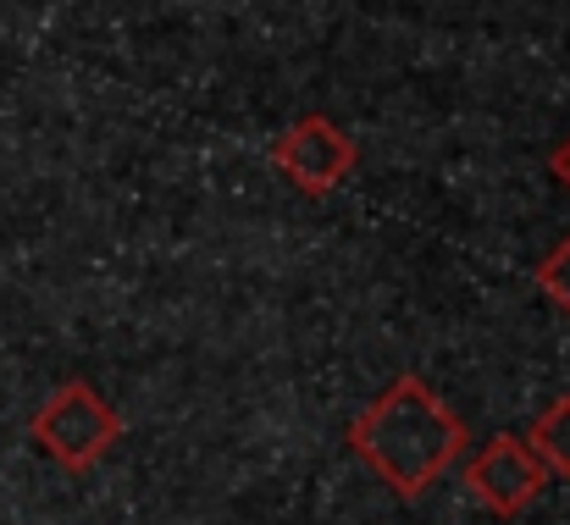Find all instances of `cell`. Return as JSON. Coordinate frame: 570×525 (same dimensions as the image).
Returning a JSON list of instances; mask_svg holds the SVG:
<instances>
[{"instance_id": "1", "label": "cell", "mask_w": 570, "mask_h": 525, "mask_svg": "<svg viewBox=\"0 0 570 525\" xmlns=\"http://www.w3.org/2000/svg\"><path fill=\"white\" fill-rule=\"evenodd\" d=\"M344 443L393 498L415 504L426 487H438L460 465V454L471 448V432L426 376L404 370L350 420Z\"/></svg>"}, {"instance_id": "6", "label": "cell", "mask_w": 570, "mask_h": 525, "mask_svg": "<svg viewBox=\"0 0 570 525\" xmlns=\"http://www.w3.org/2000/svg\"><path fill=\"white\" fill-rule=\"evenodd\" d=\"M532 288H538V294H543V299L570 321V232L543 255V260H538V266H532Z\"/></svg>"}, {"instance_id": "2", "label": "cell", "mask_w": 570, "mask_h": 525, "mask_svg": "<svg viewBox=\"0 0 570 525\" xmlns=\"http://www.w3.org/2000/svg\"><path fill=\"white\" fill-rule=\"evenodd\" d=\"M122 415L106 404V393L83 376L50 387V398L28 415V437L39 443V454L50 465H61L67 476H89L117 443H122Z\"/></svg>"}, {"instance_id": "3", "label": "cell", "mask_w": 570, "mask_h": 525, "mask_svg": "<svg viewBox=\"0 0 570 525\" xmlns=\"http://www.w3.org/2000/svg\"><path fill=\"white\" fill-rule=\"evenodd\" d=\"M266 161H272V172L283 177L294 194L327 199V194H338V188L355 177L361 145H355V133H350L344 122H333L327 111H305V117H294L283 133H272Z\"/></svg>"}, {"instance_id": "5", "label": "cell", "mask_w": 570, "mask_h": 525, "mask_svg": "<svg viewBox=\"0 0 570 525\" xmlns=\"http://www.w3.org/2000/svg\"><path fill=\"white\" fill-rule=\"evenodd\" d=\"M527 448L549 465V476H566L570 482V393L549 398L538 409V420L527 426Z\"/></svg>"}, {"instance_id": "4", "label": "cell", "mask_w": 570, "mask_h": 525, "mask_svg": "<svg viewBox=\"0 0 570 525\" xmlns=\"http://www.w3.org/2000/svg\"><path fill=\"white\" fill-rule=\"evenodd\" d=\"M549 465L527 448V437L499 432L465 459V493L493 515V521H521L543 493H549Z\"/></svg>"}, {"instance_id": "7", "label": "cell", "mask_w": 570, "mask_h": 525, "mask_svg": "<svg viewBox=\"0 0 570 525\" xmlns=\"http://www.w3.org/2000/svg\"><path fill=\"white\" fill-rule=\"evenodd\" d=\"M549 177H554V182L570 194V133L554 145V150H549Z\"/></svg>"}]
</instances>
